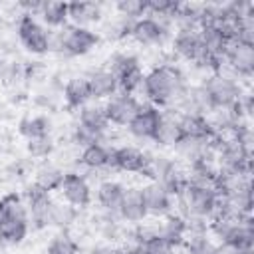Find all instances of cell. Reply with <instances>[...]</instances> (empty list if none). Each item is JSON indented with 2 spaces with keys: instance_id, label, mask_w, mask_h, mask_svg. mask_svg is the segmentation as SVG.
I'll return each mask as SVG.
<instances>
[{
  "instance_id": "cell-2",
  "label": "cell",
  "mask_w": 254,
  "mask_h": 254,
  "mask_svg": "<svg viewBox=\"0 0 254 254\" xmlns=\"http://www.w3.org/2000/svg\"><path fill=\"white\" fill-rule=\"evenodd\" d=\"M200 91L208 109H230L236 101H240V85L222 73H212L200 85Z\"/></svg>"
},
{
  "instance_id": "cell-36",
  "label": "cell",
  "mask_w": 254,
  "mask_h": 254,
  "mask_svg": "<svg viewBox=\"0 0 254 254\" xmlns=\"http://www.w3.org/2000/svg\"><path fill=\"white\" fill-rule=\"evenodd\" d=\"M101 133H95V131H91V129H87V127H83V125H77L75 127V131H73V141H75V145H79V147H89V145H93V143H101Z\"/></svg>"
},
{
  "instance_id": "cell-8",
  "label": "cell",
  "mask_w": 254,
  "mask_h": 254,
  "mask_svg": "<svg viewBox=\"0 0 254 254\" xmlns=\"http://www.w3.org/2000/svg\"><path fill=\"white\" fill-rule=\"evenodd\" d=\"M24 198H26V206H28V214H30L32 226H36V228L48 226L50 224L52 206H54V200H52L50 192L44 190L42 187H38L36 183H32L26 189Z\"/></svg>"
},
{
  "instance_id": "cell-30",
  "label": "cell",
  "mask_w": 254,
  "mask_h": 254,
  "mask_svg": "<svg viewBox=\"0 0 254 254\" xmlns=\"http://www.w3.org/2000/svg\"><path fill=\"white\" fill-rule=\"evenodd\" d=\"M115 8L123 18L131 20V22L147 16V0H119L115 4Z\"/></svg>"
},
{
  "instance_id": "cell-26",
  "label": "cell",
  "mask_w": 254,
  "mask_h": 254,
  "mask_svg": "<svg viewBox=\"0 0 254 254\" xmlns=\"http://www.w3.org/2000/svg\"><path fill=\"white\" fill-rule=\"evenodd\" d=\"M111 151L113 149L105 147L103 143H93L81 151L79 161L87 169H105V167H111Z\"/></svg>"
},
{
  "instance_id": "cell-6",
  "label": "cell",
  "mask_w": 254,
  "mask_h": 254,
  "mask_svg": "<svg viewBox=\"0 0 254 254\" xmlns=\"http://www.w3.org/2000/svg\"><path fill=\"white\" fill-rule=\"evenodd\" d=\"M111 167L123 173H139L143 177L155 179L153 175V159L143 153L137 147L131 145H123L111 151Z\"/></svg>"
},
{
  "instance_id": "cell-31",
  "label": "cell",
  "mask_w": 254,
  "mask_h": 254,
  "mask_svg": "<svg viewBox=\"0 0 254 254\" xmlns=\"http://www.w3.org/2000/svg\"><path fill=\"white\" fill-rule=\"evenodd\" d=\"M46 252L48 254H77L79 252V246L75 244V240L67 232H60V234H56L50 240Z\"/></svg>"
},
{
  "instance_id": "cell-38",
  "label": "cell",
  "mask_w": 254,
  "mask_h": 254,
  "mask_svg": "<svg viewBox=\"0 0 254 254\" xmlns=\"http://www.w3.org/2000/svg\"><path fill=\"white\" fill-rule=\"evenodd\" d=\"M103 254H125V250H121V248H109Z\"/></svg>"
},
{
  "instance_id": "cell-32",
  "label": "cell",
  "mask_w": 254,
  "mask_h": 254,
  "mask_svg": "<svg viewBox=\"0 0 254 254\" xmlns=\"http://www.w3.org/2000/svg\"><path fill=\"white\" fill-rule=\"evenodd\" d=\"M137 242L143 244L145 254H175V246H173L169 240H165V238L159 234V230H155V232H153L151 236H147L145 240H137Z\"/></svg>"
},
{
  "instance_id": "cell-11",
  "label": "cell",
  "mask_w": 254,
  "mask_h": 254,
  "mask_svg": "<svg viewBox=\"0 0 254 254\" xmlns=\"http://www.w3.org/2000/svg\"><path fill=\"white\" fill-rule=\"evenodd\" d=\"M173 46H175V52L181 58H185L189 62H194V64H200L204 54H206L200 32L192 30V28H179Z\"/></svg>"
},
{
  "instance_id": "cell-14",
  "label": "cell",
  "mask_w": 254,
  "mask_h": 254,
  "mask_svg": "<svg viewBox=\"0 0 254 254\" xmlns=\"http://www.w3.org/2000/svg\"><path fill=\"white\" fill-rule=\"evenodd\" d=\"M224 60L240 75H252V71H254V46L240 44L238 40H232L224 48Z\"/></svg>"
},
{
  "instance_id": "cell-4",
  "label": "cell",
  "mask_w": 254,
  "mask_h": 254,
  "mask_svg": "<svg viewBox=\"0 0 254 254\" xmlns=\"http://www.w3.org/2000/svg\"><path fill=\"white\" fill-rule=\"evenodd\" d=\"M18 38L22 42V46L30 52V54H36V56H42V54H48L52 50V36L50 32L32 16V14H22L20 20H18Z\"/></svg>"
},
{
  "instance_id": "cell-16",
  "label": "cell",
  "mask_w": 254,
  "mask_h": 254,
  "mask_svg": "<svg viewBox=\"0 0 254 254\" xmlns=\"http://www.w3.org/2000/svg\"><path fill=\"white\" fill-rule=\"evenodd\" d=\"M117 212L127 222H143L149 216V212H147L141 189H125V194L121 198V204H119Z\"/></svg>"
},
{
  "instance_id": "cell-12",
  "label": "cell",
  "mask_w": 254,
  "mask_h": 254,
  "mask_svg": "<svg viewBox=\"0 0 254 254\" xmlns=\"http://www.w3.org/2000/svg\"><path fill=\"white\" fill-rule=\"evenodd\" d=\"M167 34H169V28L165 26V22L149 14L135 20L131 26V36L143 46H157L167 38Z\"/></svg>"
},
{
  "instance_id": "cell-10",
  "label": "cell",
  "mask_w": 254,
  "mask_h": 254,
  "mask_svg": "<svg viewBox=\"0 0 254 254\" xmlns=\"http://www.w3.org/2000/svg\"><path fill=\"white\" fill-rule=\"evenodd\" d=\"M161 119H163V111L159 107H155L151 103H141L139 111L129 121L127 129L137 139H151L153 141L155 135H157V131H159Z\"/></svg>"
},
{
  "instance_id": "cell-9",
  "label": "cell",
  "mask_w": 254,
  "mask_h": 254,
  "mask_svg": "<svg viewBox=\"0 0 254 254\" xmlns=\"http://www.w3.org/2000/svg\"><path fill=\"white\" fill-rule=\"evenodd\" d=\"M103 107H105V115H107L109 125L127 127L129 121H131V119L135 117V113L139 111L141 101H139L135 95L117 91L115 95H111V97L103 103Z\"/></svg>"
},
{
  "instance_id": "cell-7",
  "label": "cell",
  "mask_w": 254,
  "mask_h": 254,
  "mask_svg": "<svg viewBox=\"0 0 254 254\" xmlns=\"http://www.w3.org/2000/svg\"><path fill=\"white\" fill-rule=\"evenodd\" d=\"M179 198L185 202L189 212L198 218L214 214L216 206H218V192L210 187H202V185H194V183H189L185 192Z\"/></svg>"
},
{
  "instance_id": "cell-39",
  "label": "cell",
  "mask_w": 254,
  "mask_h": 254,
  "mask_svg": "<svg viewBox=\"0 0 254 254\" xmlns=\"http://www.w3.org/2000/svg\"><path fill=\"white\" fill-rule=\"evenodd\" d=\"M0 71H2V64H0Z\"/></svg>"
},
{
  "instance_id": "cell-5",
  "label": "cell",
  "mask_w": 254,
  "mask_h": 254,
  "mask_svg": "<svg viewBox=\"0 0 254 254\" xmlns=\"http://www.w3.org/2000/svg\"><path fill=\"white\" fill-rule=\"evenodd\" d=\"M99 34L81 26H64L58 34V48L67 56H85L99 44Z\"/></svg>"
},
{
  "instance_id": "cell-34",
  "label": "cell",
  "mask_w": 254,
  "mask_h": 254,
  "mask_svg": "<svg viewBox=\"0 0 254 254\" xmlns=\"http://www.w3.org/2000/svg\"><path fill=\"white\" fill-rule=\"evenodd\" d=\"M214 248L216 244L210 242L204 234L196 232V234H190V238L187 240V250L189 254H214Z\"/></svg>"
},
{
  "instance_id": "cell-23",
  "label": "cell",
  "mask_w": 254,
  "mask_h": 254,
  "mask_svg": "<svg viewBox=\"0 0 254 254\" xmlns=\"http://www.w3.org/2000/svg\"><path fill=\"white\" fill-rule=\"evenodd\" d=\"M181 137H183V131H181L179 115H171V113L163 111V119H161L159 131H157L153 141L159 143V145H173L175 147Z\"/></svg>"
},
{
  "instance_id": "cell-15",
  "label": "cell",
  "mask_w": 254,
  "mask_h": 254,
  "mask_svg": "<svg viewBox=\"0 0 254 254\" xmlns=\"http://www.w3.org/2000/svg\"><path fill=\"white\" fill-rule=\"evenodd\" d=\"M143 198H145V206L149 214L155 216H167L171 214V204H173V196L165 190V187L157 181H151L149 185H145L141 189Z\"/></svg>"
},
{
  "instance_id": "cell-24",
  "label": "cell",
  "mask_w": 254,
  "mask_h": 254,
  "mask_svg": "<svg viewBox=\"0 0 254 254\" xmlns=\"http://www.w3.org/2000/svg\"><path fill=\"white\" fill-rule=\"evenodd\" d=\"M157 230H159V234H161L165 240H169L173 246H179V244L185 242V234L189 232V222H187L185 218L177 216V214H167V216H165V222H163Z\"/></svg>"
},
{
  "instance_id": "cell-20",
  "label": "cell",
  "mask_w": 254,
  "mask_h": 254,
  "mask_svg": "<svg viewBox=\"0 0 254 254\" xmlns=\"http://www.w3.org/2000/svg\"><path fill=\"white\" fill-rule=\"evenodd\" d=\"M79 125L95 131V133H105L109 127L107 115H105V107L101 103H87L79 109Z\"/></svg>"
},
{
  "instance_id": "cell-25",
  "label": "cell",
  "mask_w": 254,
  "mask_h": 254,
  "mask_svg": "<svg viewBox=\"0 0 254 254\" xmlns=\"http://www.w3.org/2000/svg\"><path fill=\"white\" fill-rule=\"evenodd\" d=\"M20 135L26 137V141L48 137L52 133V121L46 115H34V117H24L18 125Z\"/></svg>"
},
{
  "instance_id": "cell-21",
  "label": "cell",
  "mask_w": 254,
  "mask_h": 254,
  "mask_svg": "<svg viewBox=\"0 0 254 254\" xmlns=\"http://www.w3.org/2000/svg\"><path fill=\"white\" fill-rule=\"evenodd\" d=\"M38 16L42 18V22L50 28H64L67 24V2H60V0H48L42 2Z\"/></svg>"
},
{
  "instance_id": "cell-19",
  "label": "cell",
  "mask_w": 254,
  "mask_h": 254,
  "mask_svg": "<svg viewBox=\"0 0 254 254\" xmlns=\"http://www.w3.org/2000/svg\"><path fill=\"white\" fill-rule=\"evenodd\" d=\"M64 99H65V105L69 109H81L83 105H87L91 99L87 77H83V75L71 77L64 87Z\"/></svg>"
},
{
  "instance_id": "cell-13",
  "label": "cell",
  "mask_w": 254,
  "mask_h": 254,
  "mask_svg": "<svg viewBox=\"0 0 254 254\" xmlns=\"http://www.w3.org/2000/svg\"><path fill=\"white\" fill-rule=\"evenodd\" d=\"M60 192L67 200V204L75 208H83L91 202V189L79 173H64V181L60 187Z\"/></svg>"
},
{
  "instance_id": "cell-18",
  "label": "cell",
  "mask_w": 254,
  "mask_h": 254,
  "mask_svg": "<svg viewBox=\"0 0 254 254\" xmlns=\"http://www.w3.org/2000/svg\"><path fill=\"white\" fill-rule=\"evenodd\" d=\"M87 77V85H89V93L91 99L99 101V99H109L111 95H115L119 91L117 87V79L109 69H97L91 71Z\"/></svg>"
},
{
  "instance_id": "cell-41",
  "label": "cell",
  "mask_w": 254,
  "mask_h": 254,
  "mask_svg": "<svg viewBox=\"0 0 254 254\" xmlns=\"http://www.w3.org/2000/svg\"><path fill=\"white\" fill-rule=\"evenodd\" d=\"M0 254H2V252H0Z\"/></svg>"
},
{
  "instance_id": "cell-3",
  "label": "cell",
  "mask_w": 254,
  "mask_h": 254,
  "mask_svg": "<svg viewBox=\"0 0 254 254\" xmlns=\"http://www.w3.org/2000/svg\"><path fill=\"white\" fill-rule=\"evenodd\" d=\"M109 71L115 75L117 79V87L121 93H129L133 95L137 89H141L145 73L141 69V64L135 56L131 54H115L109 62Z\"/></svg>"
},
{
  "instance_id": "cell-35",
  "label": "cell",
  "mask_w": 254,
  "mask_h": 254,
  "mask_svg": "<svg viewBox=\"0 0 254 254\" xmlns=\"http://www.w3.org/2000/svg\"><path fill=\"white\" fill-rule=\"evenodd\" d=\"M26 147H28V153H30L32 157L42 159V157H48V155L54 151V141H52V135H48V137H40V139L28 141Z\"/></svg>"
},
{
  "instance_id": "cell-1",
  "label": "cell",
  "mask_w": 254,
  "mask_h": 254,
  "mask_svg": "<svg viewBox=\"0 0 254 254\" xmlns=\"http://www.w3.org/2000/svg\"><path fill=\"white\" fill-rule=\"evenodd\" d=\"M141 89L147 95L149 103L159 109L169 107L175 101H181L183 95L187 93V85H185V77L181 69L175 65H167V64L157 65L149 73H145Z\"/></svg>"
},
{
  "instance_id": "cell-29",
  "label": "cell",
  "mask_w": 254,
  "mask_h": 254,
  "mask_svg": "<svg viewBox=\"0 0 254 254\" xmlns=\"http://www.w3.org/2000/svg\"><path fill=\"white\" fill-rule=\"evenodd\" d=\"M62 181H64V171H62V169H58V167H54V165H44V167L38 171L34 183H36L38 187H42L44 190L52 192V190H60Z\"/></svg>"
},
{
  "instance_id": "cell-28",
  "label": "cell",
  "mask_w": 254,
  "mask_h": 254,
  "mask_svg": "<svg viewBox=\"0 0 254 254\" xmlns=\"http://www.w3.org/2000/svg\"><path fill=\"white\" fill-rule=\"evenodd\" d=\"M0 218H20V220H30L28 206L24 198L18 192H8L0 196Z\"/></svg>"
},
{
  "instance_id": "cell-17",
  "label": "cell",
  "mask_w": 254,
  "mask_h": 254,
  "mask_svg": "<svg viewBox=\"0 0 254 254\" xmlns=\"http://www.w3.org/2000/svg\"><path fill=\"white\" fill-rule=\"evenodd\" d=\"M101 16H103V10H101V4L97 2H89V0L67 2V18L73 22V26L87 28L89 24L99 22Z\"/></svg>"
},
{
  "instance_id": "cell-22",
  "label": "cell",
  "mask_w": 254,
  "mask_h": 254,
  "mask_svg": "<svg viewBox=\"0 0 254 254\" xmlns=\"http://www.w3.org/2000/svg\"><path fill=\"white\" fill-rule=\"evenodd\" d=\"M123 194H125V187L121 183H117V181H103L97 187V200L109 212H117L119 210Z\"/></svg>"
},
{
  "instance_id": "cell-37",
  "label": "cell",
  "mask_w": 254,
  "mask_h": 254,
  "mask_svg": "<svg viewBox=\"0 0 254 254\" xmlns=\"http://www.w3.org/2000/svg\"><path fill=\"white\" fill-rule=\"evenodd\" d=\"M214 254H246V252H240L238 248H234V246H230V244H218L216 248H214ZM248 254H252V252H248Z\"/></svg>"
},
{
  "instance_id": "cell-27",
  "label": "cell",
  "mask_w": 254,
  "mask_h": 254,
  "mask_svg": "<svg viewBox=\"0 0 254 254\" xmlns=\"http://www.w3.org/2000/svg\"><path fill=\"white\" fill-rule=\"evenodd\" d=\"M30 230V220L0 218V238L4 244H20Z\"/></svg>"
},
{
  "instance_id": "cell-33",
  "label": "cell",
  "mask_w": 254,
  "mask_h": 254,
  "mask_svg": "<svg viewBox=\"0 0 254 254\" xmlns=\"http://www.w3.org/2000/svg\"><path fill=\"white\" fill-rule=\"evenodd\" d=\"M75 218V206L71 204H56L52 206V214H50V224H56V226H69Z\"/></svg>"
},
{
  "instance_id": "cell-40",
  "label": "cell",
  "mask_w": 254,
  "mask_h": 254,
  "mask_svg": "<svg viewBox=\"0 0 254 254\" xmlns=\"http://www.w3.org/2000/svg\"><path fill=\"white\" fill-rule=\"evenodd\" d=\"M0 244H4V242H2V238H0Z\"/></svg>"
}]
</instances>
